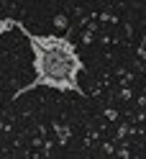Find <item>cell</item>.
Listing matches in <instances>:
<instances>
[{
  "mask_svg": "<svg viewBox=\"0 0 146 159\" xmlns=\"http://www.w3.org/2000/svg\"><path fill=\"white\" fill-rule=\"evenodd\" d=\"M18 31H21L33 52V82H28L18 93H13V100L21 98L23 93H31L36 87H51L59 93H77L85 95L80 87V72L85 69L82 57L77 54L74 44L69 36H54V34H31L28 28L18 21Z\"/></svg>",
  "mask_w": 146,
  "mask_h": 159,
  "instance_id": "obj_1",
  "label": "cell"
},
{
  "mask_svg": "<svg viewBox=\"0 0 146 159\" xmlns=\"http://www.w3.org/2000/svg\"><path fill=\"white\" fill-rule=\"evenodd\" d=\"M13 28H18V21H13V18H0V36L13 31Z\"/></svg>",
  "mask_w": 146,
  "mask_h": 159,
  "instance_id": "obj_2",
  "label": "cell"
},
{
  "mask_svg": "<svg viewBox=\"0 0 146 159\" xmlns=\"http://www.w3.org/2000/svg\"><path fill=\"white\" fill-rule=\"evenodd\" d=\"M54 26H56V28H67V16H64V13L56 16V18H54Z\"/></svg>",
  "mask_w": 146,
  "mask_h": 159,
  "instance_id": "obj_3",
  "label": "cell"
}]
</instances>
